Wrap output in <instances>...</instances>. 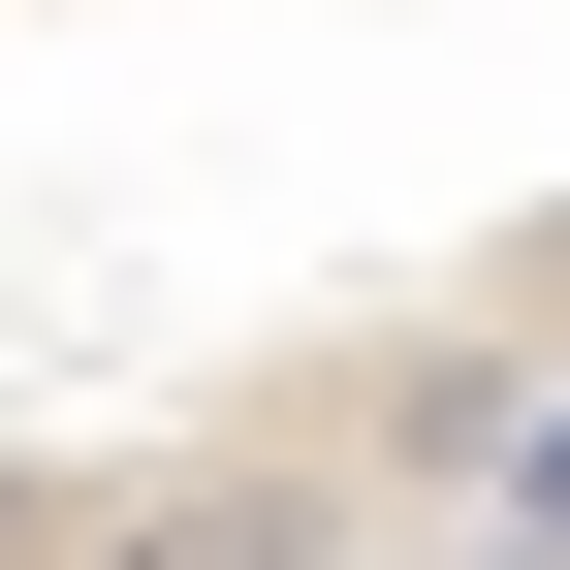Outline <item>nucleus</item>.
<instances>
[{"label":"nucleus","instance_id":"obj_1","mask_svg":"<svg viewBox=\"0 0 570 570\" xmlns=\"http://www.w3.org/2000/svg\"><path fill=\"white\" fill-rule=\"evenodd\" d=\"M96 570H570V223H508L475 285H412L348 381H285Z\"/></svg>","mask_w":570,"mask_h":570}]
</instances>
